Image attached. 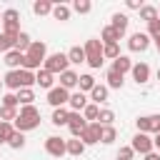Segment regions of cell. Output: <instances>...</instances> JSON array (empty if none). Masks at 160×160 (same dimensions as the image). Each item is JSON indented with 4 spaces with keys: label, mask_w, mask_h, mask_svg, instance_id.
<instances>
[{
    "label": "cell",
    "mask_w": 160,
    "mask_h": 160,
    "mask_svg": "<svg viewBox=\"0 0 160 160\" xmlns=\"http://www.w3.org/2000/svg\"><path fill=\"white\" fill-rule=\"evenodd\" d=\"M140 18H142L145 22H152V20H158V8H152V5H142V10H140Z\"/></svg>",
    "instance_id": "35"
},
{
    "label": "cell",
    "mask_w": 160,
    "mask_h": 160,
    "mask_svg": "<svg viewBox=\"0 0 160 160\" xmlns=\"http://www.w3.org/2000/svg\"><path fill=\"white\" fill-rule=\"evenodd\" d=\"M145 160H160V155H158V152H148V155H145Z\"/></svg>",
    "instance_id": "46"
},
{
    "label": "cell",
    "mask_w": 160,
    "mask_h": 160,
    "mask_svg": "<svg viewBox=\"0 0 160 160\" xmlns=\"http://www.w3.org/2000/svg\"><path fill=\"white\" fill-rule=\"evenodd\" d=\"M68 120H70V110H65V108H55L52 110V125H68Z\"/></svg>",
    "instance_id": "23"
},
{
    "label": "cell",
    "mask_w": 160,
    "mask_h": 160,
    "mask_svg": "<svg viewBox=\"0 0 160 160\" xmlns=\"http://www.w3.org/2000/svg\"><path fill=\"white\" fill-rule=\"evenodd\" d=\"M90 100L98 105V102H105L108 100V88L105 85H95L92 90H90Z\"/></svg>",
    "instance_id": "25"
},
{
    "label": "cell",
    "mask_w": 160,
    "mask_h": 160,
    "mask_svg": "<svg viewBox=\"0 0 160 160\" xmlns=\"http://www.w3.org/2000/svg\"><path fill=\"white\" fill-rule=\"evenodd\" d=\"M110 20H112V22H110V28H112V30H115V32L122 38V35H125V30H128V22H130V20H128V15H122V12H115Z\"/></svg>",
    "instance_id": "15"
},
{
    "label": "cell",
    "mask_w": 160,
    "mask_h": 160,
    "mask_svg": "<svg viewBox=\"0 0 160 160\" xmlns=\"http://www.w3.org/2000/svg\"><path fill=\"white\" fill-rule=\"evenodd\" d=\"M78 80H80V75H78L75 70H65V72L60 75V88L70 90V88H75V85H78Z\"/></svg>",
    "instance_id": "19"
},
{
    "label": "cell",
    "mask_w": 160,
    "mask_h": 160,
    "mask_svg": "<svg viewBox=\"0 0 160 160\" xmlns=\"http://www.w3.org/2000/svg\"><path fill=\"white\" fill-rule=\"evenodd\" d=\"M82 118H85L88 122H98V118H100V108H98L95 102H88V108L82 110Z\"/></svg>",
    "instance_id": "27"
},
{
    "label": "cell",
    "mask_w": 160,
    "mask_h": 160,
    "mask_svg": "<svg viewBox=\"0 0 160 160\" xmlns=\"http://www.w3.org/2000/svg\"><path fill=\"white\" fill-rule=\"evenodd\" d=\"M102 58H110V60H118V58H120V50H118V42H112V45H102Z\"/></svg>",
    "instance_id": "40"
},
{
    "label": "cell",
    "mask_w": 160,
    "mask_h": 160,
    "mask_svg": "<svg viewBox=\"0 0 160 160\" xmlns=\"http://www.w3.org/2000/svg\"><path fill=\"white\" fill-rule=\"evenodd\" d=\"M8 145H10L12 150H22V148H25V135L15 130V132L10 135V140H8Z\"/></svg>",
    "instance_id": "33"
},
{
    "label": "cell",
    "mask_w": 160,
    "mask_h": 160,
    "mask_svg": "<svg viewBox=\"0 0 160 160\" xmlns=\"http://www.w3.org/2000/svg\"><path fill=\"white\" fill-rule=\"evenodd\" d=\"M132 78H135L138 85L148 82V80H150V65H148V62H138V65H132Z\"/></svg>",
    "instance_id": "14"
},
{
    "label": "cell",
    "mask_w": 160,
    "mask_h": 160,
    "mask_svg": "<svg viewBox=\"0 0 160 160\" xmlns=\"http://www.w3.org/2000/svg\"><path fill=\"white\" fill-rule=\"evenodd\" d=\"M148 45H150V35H148V32H132L130 40H128V48H130L132 52H145Z\"/></svg>",
    "instance_id": "11"
},
{
    "label": "cell",
    "mask_w": 160,
    "mask_h": 160,
    "mask_svg": "<svg viewBox=\"0 0 160 160\" xmlns=\"http://www.w3.org/2000/svg\"><path fill=\"white\" fill-rule=\"evenodd\" d=\"M152 145H155V148H158V150H160V132H158V135H155V138H152Z\"/></svg>",
    "instance_id": "47"
},
{
    "label": "cell",
    "mask_w": 160,
    "mask_h": 160,
    "mask_svg": "<svg viewBox=\"0 0 160 160\" xmlns=\"http://www.w3.org/2000/svg\"><path fill=\"white\" fill-rule=\"evenodd\" d=\"M68 60H70L72 65H80V62H88V58H85V48H80V45H75V48H70V50H68Z\"/></svg>",
    "instance_id": "20"
},
{
    "label": "cell",
    "mask_w": 160,
    "mask_h": 160,
    "mask_svg": "<svg viewBox=\"0 0 160 160\" xmlns=\"http://www.w3.org/2000/svg\"><path fill=\"white\" fill-rule=\"evenodd\" d=\"M110 70H115L118 75H125V72H132V62H130V58L120 55L118 60H112V68Z\"/></svg>",
    "instance_id": "18"
},
{
    "label": "cell",
    "mask_w": 160,
    "mask_h": 160,
    "mask_svg": "<svg viewBox=\"0 0 160 160\" xmlns=\"http://www.w3.org/2000/svg\"><path fill=\"white\" fill-rule=\"evenodd\" d=\"M18 115H20V112H18V108H5V105L0 108V120H2V122H10V120L15 122V118H18Z\"/></svg>",
    "instance_id": "38"
},
{
    "label": "cell",
    "mask_w": 160,
    "mask_h": 160,
    "mask_svg": "<svg viewBox=\"0 0 160 160\" xmlns=\"http://www.w3.org/2000/svg\"><path fill=\"white\" fill-rule=\"evenodd\" d=\"M78 85H80V92H90V90H92L98 82H95V78H92V75H80Z\"/></svg>",
    "instance_id": "32"
},
{
    "label": "cell",
    "mask_w": 160,
    "mask_h": 160,
    "mask_svg": "<svg viewBox=\"0 0 160 160\" xmlns=\"http://www.w3.org/2000/svg\"><path fill=\"white\" fill-rule=\"evenodd\" d=\"M85 152V142L80 140V138H72V140H68V155H72V158H80Z\"/></svg>",
    "instance_id": "22"
},
{
    "label": "cell",
    "mask_w": 160,
    "mask_h": 160,
    "mask_svg": "<svg viewBox=\"0 0 160 160\" xmlns=\"http://www.w3.org/2000/svg\"><path fill=\"white\" fill-rule=\"evenodd\" d=\"M100 38H102V45H112V42H118L120 40V35L108 25V28H102V32H100Z\"/></svg>",
    "instance_id": "30"
},
{
    "label": "cell",
    "mask_w": 160,
    "mask_h": 160,
    "mask_svg": "<svg viewBox=\"0 0 160 160\" xmlns=\"http://www.w3.org/2000/svg\"><path fill=\"white\" fill-rule=\"evenodd\" d=\"M158 18H160V10H158Z\"/></svg>",
    "instance_id": "52"
},
{
    "label": "cell",
    "mask_w": 160,
    "mask_h": 160,
    "mask_svg": "<svg viewBox=\"0 0 160 160\" xmlns=\"http://www.w3.org/2000/svg\"><path fill=\"white\" fill-rule=\"evenodd\" d=\"M38 125H40V110H38L35 105H22V108H20V115H18L15 122H12V128H15L18 132L35 130Z\"/></svg>",
    "instance_id": "2"
},
{
    "label": "cell",
    "mask_w": 160,
    "mask_h": 160,
    "mask_svg": "<svg viewBox=\"0 0 160 160\" xmlns=\"http://www.w3.org/2000/svg\"><path fill=\"white\" fill-rule=\"evenodd\" d=\"M115 138H118V130H115L112 125H102V140H100V142L110 145V142H115Z\"/></svg>",
    "instance_id": "37"
},
{
    "label": "cell",
    "mask_w": 160,
    "mask_h": 160,
    "mask_svg": "<svg viewBox=\"0 0 160 160\" xmlns=\"http://www.w3.org/2000/svg\"><path fill=\"white\" fill-rule=\"evenodd\" d=\"M52 18H55V20H60V22H62V20H70V8H68V5H62V2H58V5L52 8Z\"/></svg>",
    "instance_id": "29"
},
{
    "label": "cell",
    "mask_w": 160,
    "mask_h": 160,
    "mask_svg": "<svg viewBox=\"0 0 160 160\" xmlns=\"http://www.w3.org/2000/svg\"><path fill=\"white\" fill-rule=\"evenodd\" d=\"M2 105H5V108H18V105H20V102H18V95H15V92H5V95H2Z\"/></svg>",
    "instance_id": "43"
},
{
    "label": "cell",
    "mask_w": 160,
    "mask_h": 160,
    "mask_svg": "<svg viewBox=\"0 0 160 160\" xmlns=\"http://www.w3.org/2000/svg\"><path fill=\"white\" fill-rule=\"evenodd\" d=\"M68 105H70V112H80V110H85V108H88V98H85V92H72Z\"/></svg>",
    "instance_id": "17"
},
{
    "label": "cell",
    "mask_w": 160,
    "mask_h": 160,
    "mask_svg": "<svg viewBox=\"0 0 160 160\" xmlns=\"http://www.w3.org/2000/svg\"><path fill=\"white\" fill-rule=\"evenodd\" d=\"M108 88L120 90V88H122V75H118L115 70H108Z\"/></svg>",
    "instance_id": "36"
},
{
    "label": "cell",
    "mask_w": 160,
    "mask_h": 160,
    "mask_svg": "<svg viewBox=\"0 0 160 160\" xmlns=\"http://www.w3.org/2000/svg\"><path fill=\"white\" fill-rule=\"evenodd\" d=\"M45 150H48V155H52V158H62V155L68 152V140H62V138H58V135H50V138L45 140Z\"/></svg>",
    "instance_id": "8"
},
{
    "label": "cell",
    "mask_w": 160,
    "mask_h": 160,
    "mask_svg": "<svg viewBox=\"0 0 160 160\" xmlns=\"http://www.w3.org/2000/svg\"><path fill=\"white\" fill-rule=\"evenodd\" d=\"M148 35H150L155 42L160 40V18H158V20H152V22H148Z\"/></svg>",
    "instance_id": "41"
},
{
    "label": "cell",
    "mask_w": 160,
    "mask_h": 160,
    "mask_svg": "<svg viewBox=\"0 0 160 160\" xmlns=\"http://www.w3.org/2000/svg\"><path fill=\"white\" fill-rule=\"evenodd\" d=\"M72 10L80 12V15H85V12L92 10V2H90V0H75V2H72Z\"/></svg>",
    "instance_id": "39"
},
{
    "label": "cell",
    "mask_w": 160,
    "mask_h": 160,
    "mask_svg": "<svg viewBox=\"0 0 160 160\" xmlns=\"http://www.w3.org/2000/svg\"><path fill=\"white\" fill-rule=\"evenodd\" d=\"M138 125V132H160V115H140L135 120Z\"/></svg>",
    "instance_id": "7"
},
{
    "label": "cell",
    "mask_w": 160,
    "mask_h": 160,
    "mask_svg": "<svg viewBox=\"0 0 160 160\" xmlns=\"http://www.w3.org/2000/svg\"><path fill=\"white\" fill-rule=\"evenodd\" d=\"M48 102L52 105V108H62L65 102H70V92L65 90V88H52V90H48Z\"/></svg>",
    "instance_id": "12"
},
{
    "label": "cell",
    "mask_w": 160,
    "mask_h": 160,
    "mask_svg": "<svg viewBox=\"0 0 160 160\" xmlns=\"http://www.w3.org/2000/svg\"><path fill=\"white\" fill-rule=\"evenodd\" d=\"M112 120H115V112H112V110H108V108L100 110V118H98L100 125H112Z\"/></svg>",
    "instance_id": "42"
},
{
    "label": "cell",
    "mask_w": 160,
    "mask_h": 160,
    "mask_svg": "<svg viewBox=\"0 0 160 160\" xmlns=\"http://www.w3.org/2000/svg\"><path fill=\"white\" fill-rule=\"evenodd\" d=\"M125 5H128L130 10H142V2H140V0H128Z\"/></svg>",
    "instance_id": "45"
},
{
    "label": "cell",
    "mask_w": 160,
    "mask_h": 160,
    "mask_svg": "<svg viewBox=\"0 0 160 160\" xmlns=\"http://www.w3.org/2000/svg\"><path fill=\"white\" fill-rule=\"evenodd\" d=\"M25 62V55L22 52H18V50H10V52H5V65L10 68V70H20V65Z\"/></svg>",
    "instance_id": "16"
},
{
    "label": "cell",
    "mask_w": 160,
    "mask_h": 160,
    "mask_svg": "<svg viewBox=\"0 0 160 160\" xmlns=\"http://www.w3.org/2000/svg\"><path fill=\"white\" fill-rule=\"evenodd\" d=\"M45 60H48V45H45L42 40H32V45H30L28 52H25L22 68L32 72V70H40V65H45Z\"/></svg>",
    "instance_id": "1"
},
{
    "label": "cell",
    "mask_w": 160,
    "mask_h": 160,
    "mask_svg": "<svg viewBox=\"0 0 160 160\" xmlns=\"http://www.w3.org/2000/svg\"><path fill=\"white\" fill-rule=\"evenodd\" d=\"M158 80H160V70H158Z\"/></svg>",
    "instance_id": "50"
},
{
    "label": "cell",
    "mask_w": 160,
    "mask_h": 160,
    "mask_svg": "<svg viewBox=\"0 0 160 160\" xmlns=\"http://www.w3.org/2000/svg\"><path fill=\"white\" fill-rule=\"evenodd\" d=\"M115 160H120V158H115Z\"/></svg>",
    "instance_id": "53"
},
{
    "label": "cell",
    "mask_w": 160,
    "mask_h": 160,
    "mask_svg": "<svg viewBox=\"0 0 160 160\" xmlns=\"http://www.w3.org/2000/svg\"><path fill=\"white\" fill-rule=\"evenodd\" d=\"M2 85H5V82H2V80H0V90H2Z\"/></svg>",
    "instance_id": "49"
},
{
    "label": "cell",
    "mask_w": 160,
    "mask_h": 160,
    "mask_svg": "<svg viewBox=\"0 0 160 160\" xmlns=\"http://www.w3.org/2000/svg\"><path fill=\"white\" fill-rule=\"evenodd\" d=\"M15 132V128H12V122H2L0 120V145L5 142L8 145V140H10V135Z\"/></svg>",
    "instance_id": "34"
},
{
    "label": "cell",
    "mask_w": 160,
    "mask_h": 160,
    "mask_svg": "<svg viewBox=\"0 0 160 160\" xmlns=\"http://www.w3.org/2000/svg\"><path fill=\"white\" fill-rule=\"evenodd\" d=\"M2 25H5V30H2V32H8V35H15V38H18V35H20V12H18V10H12V8H10V10H5V12H2Z\"/></svg>",
    "instance_id": "6"
},
{
    "label": "cell",
    "mask_w": 160,
    "mask_h": 160,
    "mask_svg": "<svg viewBox=\"0 0 160 160\" xmlns=\"http://www.w3.org/2000/svg\"><path fill=\"white\" fill-rule=\"evenodd\" d=\"M2 82H5V88H10V90H22V88H32L35 85V72H30V70H25V68H20V70H10L5 78H2Z\"/></svg>",
    "instance_id": "3"
},
{
    "label": "cell",
    "mask_w": 160,
    "mask_h": 160,
    "mask_svg": "<svg viewBox=\"0 0 160 160\" xmlns=\"http://www.w3.org/2000/svg\"><path fill=\"white\" fill-rule=\"evenodd\" d=\"M85 58L90 68H100L102 65V40H88L85 42Z\"/></svg>",
    "instance_id": "4"
},
{
    "label": "cell",
    "mask_w": 160,
    "mask_h": 160,
    "mask_svg": "<svg viewBox=\"0 0 160 160\" xmlns=\"http://www.w3.org/2000/svg\"><path fill=\"white\" fill-rule=\"evenodd\" d=\"M15 95H18V102H20V105H32V100H35L32 88H22V90H18Z\"/></svg>",
    "instance_id": "26"
},
{
    "label": "cell",
    "mask_w": 160,
    "mask_h": 160,
    "mask_svg": "<svg viewBox=\"0 0 160 160\" xmlns=\"http://www.w3.org/2000/svg\"><path fill=\"white\" fill-rule=\"evenodd\" d=\"M80 140H82L85 145H95V142H100V140H102V125H100V122H90Z\"/></svg>",
    "instance_id": "13"
},
{
    "label": "cell",
    "mask_w": 160,
    "mask_h": 160,
    "mask_svg": "<svg viewBox=\"0 0 160 160\" xmlns=\"http://www.w3.org/2000/svg\"><path fill=\"white\" fill-rule=\"evenodd\" d=\"M35 82H38L40 88L52 90V72H48L45 68H42V70H38V72H35Z\"/></svg>",
    "instance_id": "21"
},
{
    "label": "cell",
    "mask_w": 160,
    "mask_h": 160,
    "mask_svg": "<svg viewBox=\"0 0 160 160\" xmlns=\"http://www.w3.org/2000/svg\"><path fill=\"white\" fill-rule=\"evenodd\" d=\"M30 45H32V40H30V35H28V32H20V35H18V42H15V50L25 55Z\"/></svg>",
    "instance_id": "31"
},
{
    "label": "cell",
    "mask_w": 160,
    "mask_h": 160,
    "mask_svg": "<svg viewBox=\"0 0 160 160\" xmlns=\"http://www.w3.org/2000/svg\"><path fill=\"white\" fill-rule=\"evenodd\" d=\"M155 45H158V52H160V40H158V42H155Z\"/></svg>",
    "instance_id": "48"
},
{
    "label": "cell",
    "mask_w": 160,
    "mask_h": 160,
    "mask_svg": "<svg viewBox=\"0 0 160 160\" xmlns=\"http://www.w3.org/2000/svg\"><path fill=\"white\" fill-rule=\"evenodd\" d=\"M68 65H70V60H68V55H62V52H55V55H50V58L45 60V70L52 72V75H62L65 70H70Z\"/></svg>",
    "instance_id": "5"
},
{
    "label": "cell",
    "mask_w": 160,
    "mask_h": 160,
    "mask_svg": "<svg viewBox=\"0 0 160 160\" xmlns=\"http://www.w3.org/2000/svg\"><path fill=\"white\" fill-rule=\"evenodd\" d=\"M88 120L80 115V112H70V120H68V128H70V132H72V138H82V132L88 130Z\"/></svg>",
    "instance_id": "10"
},
{
    "label": "cell",
    "mask_w": 160,
    "mask_h": 160,
    "mask_svg": "<svg viewBox=\"0 0 160 160\" xmlns=\"http://www.w3.org/2000/svg\"><path fill=\"white\" fill-rule=\"evenodd\" d=\"M52 8H55V5H52L50 0H38V2L32 5L35 15H50V12H52Z\"/></svg>",
    "instance_id": "28"
},
{
    "label": "cell",
    "mask_w": 160,
    "mask_h": 160,
    "mask_svg": "<svg viewBox=\"0 0 160 160\" xmlns=\"http://www.w3.org/2000/svg\"><path fill=\"white\" fill-rule=\"evenodd\" d=\"M130 148L135 150V152H140V155H148V152H152V140H150V135L148 132H138L135 138H132V142H130Z\"/></svg>",
    "instance_id": "9"
},
{
    "label": "cell",
    "mask_w": 160,
    "mask_h": 160,
    "mask_svg": "<svg viewBox=\"0 0 160 160\" xmlns=\"http://www.w3.org/2000/svg\"><path fill=\"white\" fill-rule=\"evenodd\" d=\"M0 22H2V15H0Z\"/></svg>",
    "instance_id": "51"
},
{
    "label": "cell",
    "mask_w": 160,
    "mask_h": 160,
    "mask_svg": "<svg viewBox=\"0 0 160 160\" xmlns=\"http://www.w3.org/2000/svg\"><path fill=\"white\" fill-rule=\"evenodd\" d=\"M15 42H18V38H15V35L0 32V52H10V50H15Z\"/></svg>",
    "instance_id": "24"
},
{
    "label": "cell",
    "mask_w": 160,
    "mask_h": 160,
    "mask_svg": "<svg viewBox=\"0 0 160 160\" xmlns=\"http://www.w3.org/2000/svg\"><path fill=\"white\" fill-rule=\"evenodd\" d=\"M132 155H135V150H132L130 145L120 148V152H118V158H120V160H132Z\"/></svg>",
    "instance_id": "44"
}]
</instances>
